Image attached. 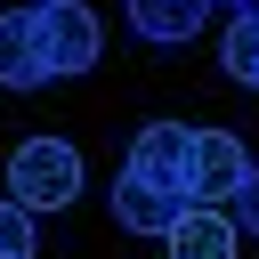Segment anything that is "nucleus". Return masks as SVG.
Listing matches in <instances>:
<instances>
[{"label": "nucleus", "instance_id": "11", "mask_svg": "<svg viewBox=\"0 0 259 259\" xmlns=\"http://www.w3.org/2000/svg\"><path fill=\"white\" fill-rule=\"evenodd\" d=\"M235 210H243V227L259 235V170H251V186H243V202H235Z\"/></svg>", "mask_w": 259, "mask_h": 259}, {"label": "nucleus", "instance_id": "1", "mask_svg": "<svg viewBox=\"0 0 259 259\" xmlns=\"http://www.w3.org/2000/svg\"><path fill=\"white\" fill-rule=\"evenodd\" d=\"M8 194H16L24 210H65V202L81 194V154H73L65 138H24V146L8 154Z\"/></svg>", "mask_w": 259, "mask_h": 259}, {"label": "nucleus", "instance_id": "2", "mask_svg": "<svg viewBox=\"0 0 259 259\" xmlns=\"http://www.w3.org/2000/svg\"><path fill=\"white\" fill-rule=\"evenodd\" d=\"M251 146L235 138V130H194V162H186V202H210V210H227V202H243V186H251Z\"/></svg>", "mask_w": 259, "mask_h": 259}, {"label": "nucleus", "instance_id": "6", "mask_svg": "<svg viewBox=\"0 0 259 259\" xmlns=\"http://www.w3.org/2000/svg\"><path fill=\"white\" fill-rule=\"evenodd\" d=\"M57 65H49V40H40V8H8L0 16V89H40Z\"/></svg>", "mask_w": 259, "mask_h": 259}, {"label": "nucleus", "instance_id": "9", "mask_svg": "<svg viewBox=\"0 0 259 259\" xmlns=\"http://www.w3.org/2000/svg\"><path fill=\"white\" fill-rule=\"evenodd\" d=\"M219 65H227L235 81H251V89H259V8H235L227 40H219Z\"/></svg>", "mask_w": 259, "mask_h": 259}, {"label": "nucleus", "instance_id": "3", "mask_svg": "<svg viewBox=\"0 0 259 259\" xmlns=\"http://www.w3.org/2000/svg\"><path fill=\"white\" fill-rule=\"evenodd\" d=\"M113 219H121V235L170 243V227L186 219V194H178V186H154V178H138V170H121V178H113Z\"/></svg>", "mask_w": 259, "mask_h": 259}, {"label": "nucleus", "instance_id": "10", "mask_svg": "<svg viewBox=\"0 0 259 259\" xmlns=\"http://www.w3.org/2000/svg\"><path fill=\"white\" fill-rule=\"evenodd\" d=\"M0 259H32V210L16 194H0Z\"/></svg>", "mask_w": 259, "mask_h": 259}, {"label": "nucleus", "instance_id": "7", "mask_svg": "<svg viewBox=\"0 0 259 259\" xmlns=\"http://www.w3.org/2000/svg\"><path fill=\"white\" fill-rule=\"evenodd\" d=\"M235 219L210 210V202H186V219L170 227V259H235Z\"/></svg>", "mask_w": 259, "mask_h": 259}, {"label": "nucleus", "instance_id": "4", "mask_svg": "<svg viewBox=\"0 0 259 259\" xmlns=\"http://www.w3.org/2000/svg\"><path fill=\"white\" fill-rule=\"evenodd\" d=\"M40 40H49V65L57 73H89L97 49H105V32H97V16L81 0H49L40 8Z\"/></svg>", "mask_w": 259, "mask_h": 259}, {"label": "nucleus", "instance_id": "5", "mask_svg": "<svg viewBox=\"0 0 259 259\" xmlns=\"http://www.w3.org/2000/svg\"><path fill=\"white\" fill-rule=\"evenodd\" d=\"M186 162H194V130H186V121H146V130L130 138V162H121V170L186 194Z\"/></svg>", "mask_w": 259, "mask_h": 259}, {"label": "nucleus", "instance_id": "8", "mask_svg": "<svg viewBox=\"0 0 259 259\" xmlns=\"http://www.w3.org/2000/svg\"><path fill=\"white\" fill-rule=\"evenodd\" d=\"M210 16V0H130V24L146 40H194Z\"/></svg>", "mask_w": 259, "mask_h": 259}, {"label": "nucleus", "instance_id": "12", "mask_svg": "<svg viewBox=\"0 0 259 259\" xmlns=\"http://www.w3.org/2000/svg\"><path fill=\"white\" fill-rule=\"evenodd\" d=\"M32 8H49V0H32Z\"/></svg>", "mask_w": 259, "mask_h": 259}, {"label": "nucleus", "instance_id": "13", "mask_svg": "<svg viewBox=\"0 0 259 259\" xmlns=\"http://www.w3.org/2000/svg\"><path fill=\"white\" fill-rule=\"evenodd\" d=\"M235 8H251V0H235Z\"/></svg>", "mask_w": 259, "mask_h": 259}]
</instances>
